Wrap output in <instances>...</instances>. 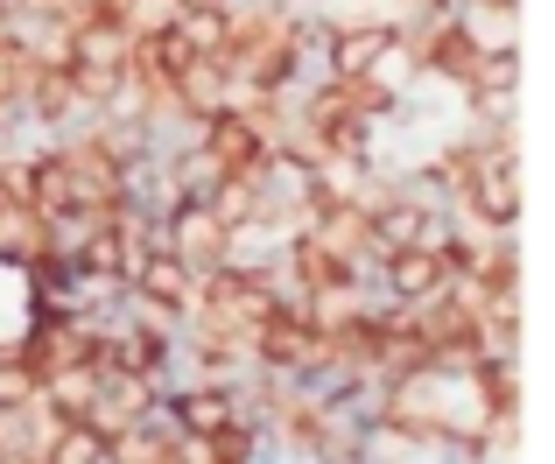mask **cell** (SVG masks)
Listing matches in <instances>:
<instances>
[{
	"mask_svg": "<svg viewBox=\"0 0 555 464\" xmlns=\"http://www.w3.org/2000/svg\"><path fill=\"white\" fill-rule=\"evenodd\" d=\"M190 149L204 155V169H211V177H268V155H274V141L260 134L254 120H240V113L232 106H218L211 120H197V141H190Z\"/></svg>",
	"mask_w": 555,
	"mask_h": 464,
	"instance_id": "6da1fadb",
	"label": "cell"
},
{
	"mask_svg": "<svg viewBox=\"0 0 555 464\" xmlns=\"http://www.w3.org/2000/svg\"><path fill=\"white\" fill-rule=\"evenodd\" d=\"M464 211H472L486 232H514L520 211H528V183H520V155H478L472 183H464Z\"/></svg>",
	"mask_w": 555,
	"mask_h": 464,
	"instance_id": "7a4b0ae2",
	"label": "cell"
},
{
	"mask_svg": "<svg viewBox=\"0 0 555 464\" xmlns=\"http://www.w3.org/2000/svg\"><path fill=\"white\" fill-rule=\"evenodd\" d=\"M169 359H177V338H169L163 324H149V317H134V324H106V359H99V366L141 373V381L163 387Z\"/></svg>",
	"mask_w": 555,
	"mask_h": 464,
	"instance_id": "3957f363",
	"label": "cell"
},
{
	"mask_svg": "<svg viewBox=\"0 0 555 464\" xmlns=\"http://www.w3.org/2000/svg\"><path fill=\"white\" fill-rule=\"evenodd\" d=\"M379 282H387V302L393 310H415V302H429L436 288L450 282L443 260H436V246H387V254H373Z\"/></svg>",
	"mask_w": 555,
	"mask_h": 464,
	"instance_id": "277c9868",
	"label": "cell"
},
{
	"mask_svg": "<svg viewBox=\"0 0 555 464\" xmlns=\"http://www.w3.org/2000/svg\"><path fill=\"white\" fill-rule=\"evenodd\" d=\"M387 64H393V22H379V14L338 22V14H331L324 70H387Z\"/></svg>",
	"mask_w": 555,
	"mask_h": 464,
	"instance_id": "5b68a950",
	"label": "cell"
},
{
	"mask_svg": "<svg viewBox=\"0 0 555 464\" xmlns=\"http://www.w3.org/2000/svg\"><path fill=\"white\" fill-rule=\"evenodd\" d=\"M457 381H472V395H478V423H520V409H528V387H520V359H506V352L472 359Z\"/></svg>",
	"mask_w": 555,
	"mask_h": 464,
	"instance_id": "8992f818",
	"label": "cell"
},
{
	"mask_svg": "<svg viewBox=\"0 0 555 464\" xmlns=\"http://www.w3.org/2000/svg\"><path fill=\"white\" fill-rule=\"evenodd\" d=\"M225 423H240V401H232V387H218V381H190L169 395V429L190 443H204V437H218Z\"/></svg>",
	"mask_w": 555,
	"mask_h": 464,
	"instance_id": "52a82bcc",
	"label": "cell"
},
{
	"mask_svg": "<svg viewBox=\"0 0 555 464\" xmlns=\"http://www.w3.org/2000/svg\"><path fill=\"white\" fill-rule=\"evenodd\" d=\"M28 70H36V42H28V36H8V42H0V120H8V113H22Z\"/></svg>",
	"mask_w": 555,
	"mask_h": 464,
	"instance_id": "ba28073f",
	"label": "cell"
},
{
	"mask_svg": "<svg viewBox=\"0 0 555 464\" xmlns=\"http://www.w3.org/2000/svg\"><path fill=\"white\" fill-rule=\"evenodd\" d=\"M42 464H106V437H99L92 423L50 429V443H42Z\"/></svg>",
	"mask_w": 555,
	"mask_h": 464,
	"instance_id": "9c48e42d",
	"label": "cell"
},
{
	"mask_svg": "<svg viewBox=\"0 0 555 464\" xmlns=\"http://www.w3.org/2000/svg\"><path fill=\"white\" fill-rule=\"evenodd\" d=\"M472 169H478V149H472V141H457V149H443L429 169H422V177H429L436 191H450V197H457L464 183H472Z\"/></svg>",
	"mask_w": 555,
	"mask_h": 464,
	"instance_id": "30bf717a",
	"label": "cell"
},
{
	"mask_svg": "<svg viewBox=\"0 0 555 464\" xmlns=\"http://www.w3.org/2000/svg\"><path fill=\"white\" fill-rule=\"evenodd\" d=\"M486 22H520V0H472Z\"/></svg>",
	"mask_w": 555,
	"mask_h": 464,
	"instance_id": "8fae6325",
	"label": "cell"
}]
</instances>
